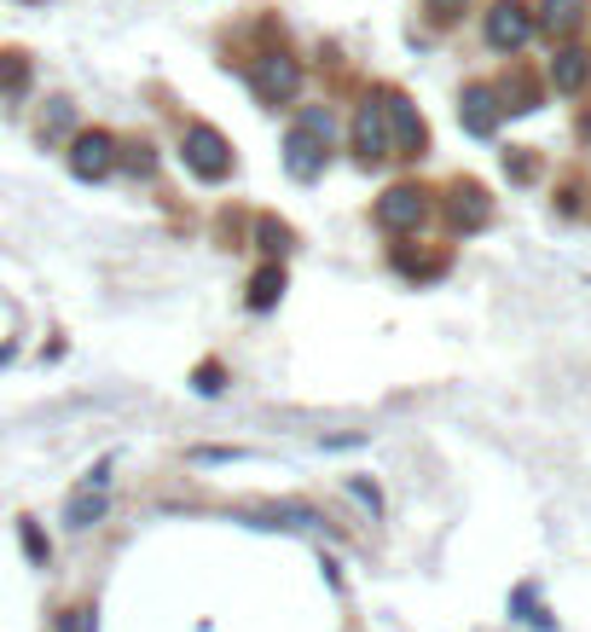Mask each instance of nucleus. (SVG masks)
<instances>
[{"label":"nucleus","mask_w":591,"mask_h":632,"mask_svg":"<svg viewBox=\"0 0 591 632\" xmlns=\"http://www.w3.org/2000/svg\"><path fill=\"white\" fill-rule=\"evenodd\" d=\"M354 152H360V163H383L388 157L383 105H360V116H354Z\"/></svg>","instance_id":"6e6552de"},{"label":"nucleus","mask_w":591,"mask_h":632,"mask_svg":"<svg viewBox=\"0 0 591 632\" xmlns=\"http://www.w3.org/2000/svg\"><path fill=\"white\" fill-rule=\"evenodd\" d=\"M459 116H464L470 134H493V122H499L493 93H487V88H470V93H464V105H459Z\"/></svg>","instance_id":"9d476101"},{"label":"nucleus","mask_w":591,"mask_h":632,"mask_svg":"<svg viewBox=\"0 0 591 632\" xmlns=\"http://www.w3.org/2000/svg\"><path fill=\"white\" fill-rule=\"evenodd\" d=\"M284 238H291V232H284V227L261 221V249H284Z\"/></svg>","instance_id":"dca6fc26"},{"label":"nucleus","mask_w":591,"mask_h":632,"mask_svg":"<svg viewBox=\"0 0 591 632\" xmlns=\"http://www.w3.org/2000/svg\"><path fill=\"white\" fill-rule=\"evenodd\" d=\"M111 163H116V140L105 134V128H93V134H76V145H70V169H76L81 180L111 175Z\"/></svg>","instance_id":"20e7f679"},{"label":"nucleus","mask_w":591,"mask_h":632,"mask_svg":"<svg viewBox=\"0 0 591 632\" xmlns=\"http://www.w3.org/2000/svg\"><path fill=\"white\" fill-rule=\"evenodd\" d=\"M279 291H284V273H279V268L256 273V285H249V308H273V302H279Z\"/></svg>","instance_id":"4468645a"},{"label":"nucleus","mask_w":591,"mask_h":632,"mask_svg":"<svg viewBox=\"0 0 591 632\" xmlns=\"http://www.w3.org/2000/svg\"><path fill=\"white\" fill-rule=\"evenodd\" d=\"M586 76H591L586 53H574V47H568V53H556V64H551V81H556V88H563V93L586 88Z\"/></svg>","instance_id":"f8f14e48"},{"label":"nucleus","mask_w":591,"mask_h":632,"mask_svg":"<svg viewBox=\"0 0 591 632\" xmlns=\"http://www.w3.org/2000/svg\"><path fill=\"white\" fill-rule=\"evenodd\" d=\"M528 36H534V12L522 7V0H499V7L487 12V41H493L499 53H516Z\"/></svg>","instance_id":"f03ea898"},{"label":"nucleus","mask_w":591,"mask_h":632,"mask_svg":"<svg viewBox=\"0 0 591 632\" xmlns=\"http://www.w3.org/2000/svg\"><path fill=\"white\" fill-rule=\"evenodd\" d=\"M284 163H291V175H296V180H313L319 169H325V145L296 128V134L284 140Z\"/></svg>","instance_id":"1a4fd4ad"},{"label":"nucleus","mask_w":591,"mask_h":632,"mask_svg":"<svg viewBox=\"0 0 591 632\" xmlns=\"http://www.w3.org/2000/svg\"><path fill=\"white\" fill-rule=\"evenodd\" d=\"M424 215H429V204H424L417 186H388L377 197V227H388V232H412Z\"/></svg>","instance_id":"7ed1b4c3"},{"label":"nucleus","mask_w":591,"mask_h":632,"mask_svg":"<svg viewBox=\"0 0 591 632\" xmlns=\"http://www.w3.org/2000/svg\"><path fill=\"white\" fill-rule=\"evenodd\" d=\"M24 88H29V59L0 53V93H24Z\"/></svg>","instance_id":"ddd939ff"},{"label":"nucleus","mask_w":591,"mask_h":632,"mask_svg":"<svg viewBox=\"0 0 591 632\" xmlns=\"http://www.w3.org/2000/svg\"><path fill=\"white\" fill-rule=\"evenodd\" d=\"M185 169L204 175V180H227L232 175V152H227V140L215 134L209 122H197L192 134H185Z\"/></svg>","instance_id":"f257e3e1"},{"label":"nucleus","mask_w":591,"mask_h":632,"mask_svg":"<svg viewBox=\"0 0 591 632\" xmlns=\"http://www.w3.org/2000/svg\"><path fill=\"white\" fill-rule=\"evenodd\" d=\"M105 470H111V464H99V470L76 488L70 511H64V523H70V528H93L99 517H105Z\"/></svg>","instance_id":"0eeeda50"},{"label":"nucleus","mask_w":591,"mask_h":632,"mask_svg":"<svg viewBox=\"0 0 591 632\" xmlns=\"http://www.w3.org/2000/svg\"><path fill=\"white\" fill-rule=\"evenodd\" d=\"M249 81H256V93L267 99V105H279V99H291L301 88V70L291 59H261L256 70H249Z\"/></svg>","instance_id":"423d86ee"},{"label":"nucleus","mask_w":591,"mask_h":632,"mask_svg":"<svg viewBox=\"0 0 591 632\" xmlns=\"http://www.w3.org/2000/svg\"><path fill=\"white\" fill-rule=\"evenodd\" d=\"M452 7H459V0H429V12H435V18H441V24L452 18Z\"/></svg>","instance_id":"f3484780"},{"label":"nucleus","mask_w":591,"mask_h":632,"mask_svg":"<svg viewBox=\"0 0 591 632\" xmlns=\"http://www.w3.org/2000/svg\"><path fill=\"white\" fill-rule=\"evenodd\" d=\"M487 221V192L481 186H459L452 192V227H481Z\"/></svg>","instance_id":"9b49d317"},{"label":"nucleus","mask_w":591,"mask_h":632,"mask_svg":"<svg viewBox=\"0 0 591 632\" xmlns=\"http://www.w3.org/2000/svg\"><path fill=\"white\" fill-rule=\"evenodd\" d=\"M574 24H580V0H551L545 7V29L563 36V29H574Z\"/></svg>","instance_id":"2eb2a0df"},{"label":"nucleus","mask_w":591,"mask_h":632,"mask_svg":"<svg viewBox=\"0 0 591 632\" xmlns=\"http://www.w3.org/2000/svg\"><path fill=\"white\" fill-rule=\"evenodd\" d=\"M383 116L395 122V145H400V157H417L429 145V134H424V116H417L400 93H388V105H383Z\"/></svg>","instance_id":"39448f33"}]
</instances>
